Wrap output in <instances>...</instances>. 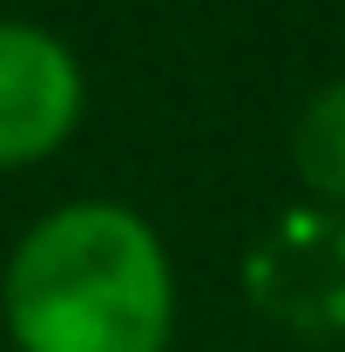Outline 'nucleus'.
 I'll return each instance as SVG.
<instances>
[{
	"label": "nucleus",
	"mask_w": 345,
	"mask_h": 352,
	"mask_svg": "<svg viewBox=\"0 0 345 352\" xmlns=\"http://www.w3.org/2000/svg\"><path fill=\"white\" fill-rule=\"evenodd\" d=\"M0 318L14 352H170V251L129 204H61L21 230L0 278Z\"/></svg>",
	"instance_id": "nucleus-1"
},
{
	"label": "nucleus",
	"mask_w": 345,
	"mask_h": 352,
	"mask_svg": "<svg viewBox=\"0 0 345 352\" xmlns=\"http://www.w3.org/2000/svg\"><path fill=\"white\" fill-rule=\"evenodd\" d=\"M88 82L61 34L34 21H0V170L47 163L82 129Z\"/></svg>",
	"instance_id": "nucleus-2"
},
{
	"label": "nucleus",
	"mask_w": 345,
	"mask_h": 352,
	"mask_svg": "<svg viewBox=\"0 0 345 352\" xmlns=\"http://www.w3.org/2000/svg\"><path fill=\"white\" fill-rule=\"evenodd\" d=\"M258 298L304 332L345 325V223L332 217H285L278 237L251 258Z\"/></svg>",
	"instance_id": "nucleus-3"
},
{
	"label": "nucleus",
	"mask_w": 345,
	"mask_h": 352,
	"mask_svg": "<svg viewBox=\"0 0 345 352\" xmlns=\"http://www.w3.org/2000/svg\"><path fill=\"white\" fill-rule=\"evenodd\" d=\"M291 170L318 204L345 210V75L325 82L291 122Z\"/></svg>",
	"instance_id": "nucleus-4"
}]
</instances>
